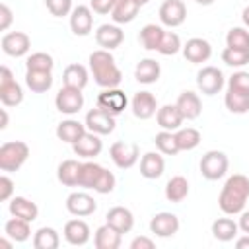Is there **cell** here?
<instances>
[{"instance_id":"obj_20","label":"cell","mask_w":249,"mask_h":249,"mask_svg":"<svg viewBox=\"0 0 249 249\" xmlns=\"http://www.w3.org/2000/svg\"><path fill=\"white\" fill-rule=\"evenodd\" d=\"M156 121H158V124L161 126V130H179L181 128V124H183V115H181V111L177 109V105H161L160 109H158V113H156Z\"/></svg>"},{"instance_id":"obj_47","label":"cell","mask_w":249,"mask_h":249,"mask_svg":"<svg viewBox=\"0 0 249 249\" xmlns=\"http://www.w3.org/2000/svg\"><path fill=\"white\" fill-rule=\"evenodd\" d=\"M228 89H235V91H243L249 93V72H233L231 78L228 80Z\"/></svg>"},{"instance_id":"obj_15","label":"cell","mask_w":249,"mask_h":249,"mask_svg":"<svg viewBox=\"0 0 249 249\" xmlns=\"http://www.w3.org/2000/svg\"><path fill=\"white\" fill-rule=\"evenodd\" d=\"M212 54V47L206 39L202 37H193L189 39L185 45H183V56L193 62V64H200V62H206Z\"/></svg>"},{"instance_id":"obj_54","label":"cell","mask_w":249,"mask_h":249,"mask_svg":"<svg viewBox=\"0 0 249 249\" xmlns=\"http://www.w3.org/2000/svg\"><path fill=\"white\" fill-rule=\"evenodd\" d=\"M235 247H237V249H249V233H245L243 237H239V239L235 241Z\"/></svg>"},{"instance_id":"obj_41","label":"cell","mask_w":249,"mask_h":249,"mask_svg":"<svg viewBox=\"0 0 249 249\" xmlns=\"http://www.w3.org/2000/svg\"><path fill=\"white\" fill-rule=\"evenodd\" d=\"M154 142H156V148L165 156H175L181 152L177 146V140H175V132H171V130H160L156 134Z\"/></svg>"},{"instance_id":"obj_50","label":"cell","mask_w":249,"mask_h":249,"mask_svg":"<svg viewBox=\"0 0 249 249\" xmlns=\"http://www.w3.org/2000/svg\"><path fill=\"white\" fill-rule=\"evenodd\" d=\"M12 193H14V181L8 177V175H2L0 177V200L6 202L12 198Z\"/></svg>"},{"instance_id":"obj_37","label":"cell","mask_w":249,"mask_h":249,"mask_svg":"<svg viewBox=\"0 0 249 249\" xmlns=\"http://www.w3.org/2000/svg\"><path fill=\"white\" fill-rule=\"evenodd\" d=\"M224 103L228 107L230 113L235 115H243L249 111V93L243 91H235V89H228L224 95Z\"/></svg>"},{"instance_id":"obj_23","label":"cell","mask_w":249,"mask_h":249,"mask_svg":"<svg viewBox=\"0 0 249 249\" xmlns=\"http://www.w3.org/2000/svg\"><path fill=\"white\" fill-rule=\"evenodd\" d=\"M165 169V161L158 152H146L140 160V175L146 179H158L161 177Z\"/></svg>"},{"instance_id":"obj_33","label":"cell","mask_w":249,"mask_h":249,"mask_svg":"<svg viewBox=\"0 0 249 249\" xmlns=\"http://www.w3.org/2000/svg\"><path fill=\"white\" fill-rule=\"evenodd\" d=\"M80 169H82V163L76 161V160H64L60 165H58V181L66 187H76L78 185V179H80Z\"/></svg>"},{"instance_id":"obj_35","label":"cell","mask_w":249,"mask_h":249,"mask_svg":"<svg viewBox=\"0 0 249 249\" xmlns=\"http://www.w3.org/2000/svg\"><path fill=\"white\" fill-rule=\"evenodd\" d=\"M58 245H60V237H58V231L54 228L43 226L33 235V247L35 249H56Z\"/></svg>"},{"instance_id":"obj_46","label":"cell","mask_w":249,"mask_h":249,"mask_svg":"<svg viewBox=\"0 0 249 249\" xmlns=\"http://www.w3.org/2000/svg\"><path fill=\"white\" fill-rule=\"evenodd\" d=\"M115 183H117L115 175H113L109 169H105V167H103V173L99 175V179H97V183H95L93 191H95V193H99V195H107V193H111V191L115 189Z\"/></svg>"},{"instance_id":"obj_55","label":"cell","mask_w":249,"mask_h":249,"mask_svg":"<svg viewBox=\"0 0 249 249\" xmlns=\"http://www.w3.org/2000/svg\"><path fill=\"white\" fill-rule=\"evenodd\" d=\"M241 19H243L245 27H249V6H245V8H243V12H241Z\"/></svg>"},{"instance_id":"obj_27","label":"cell","mask_w":249,"mask_h":249,"mask_svg":"<svg viewBox=\"0 0 249 249\" xmlns=\"http://www.w3.org/2000/svg\"><path fill=\"white\" fill-rule=\"evenodd\" d=\"M160 74H161L160 62H156L154 58H142L134 68V78L140 84H154L158 82Z\"/></svg>"},{"instance_id":"obj_48","label":"cell","mask_w":249,"mask_h":249,"mask_svg":"<svg viewBox=\"0 0 249 249\" xmlns=\"http://www.w3.org/2000/svg\"><path fill=\"white\" fill-rule=\"evenodd\" d=\"M45 6L47 10L56 16V18H62V16H68L74 8H72V0H45Z\"/></svg>"},{"instance_id":"obj_59","label":"cell","mask_w":249,"mask_h":249,"mask_svg":"<svg viewBox=\"0 0 249 249\" xmlns=\"http://www.w3.org/2000/svg\"><path fill=\"white\" fill-rule=\"evenodd\" d=\"M134 2H138V4H140V6H144V4H148V2H150V0H134Z\"/></svg>"},{"instance_id":"obj_51","label":"cell","mask_w":249,"mask_h":249,"mask_svg":"<svg viewBox=\"0 0 249 249\" xmlns=\"http://www.w3.org/2000/svg\"><path fill=\"white\" fill-rule=\"evenodd\" d=\"M12 10L6 6V4H0V29L2 31H6L8 27H10V23H12Z\"/></svg>"},{"instance_id":"obj_43","label":"cell","mask_w":249,"mask_h":249,"mask_svg":"<svg viewBox=\"0 0 249 249\" xmlns=\"http://www.w3.org/2000/svg\"><path fill=\"white\" fill-rule=\"evenodd\" d=\"M53 66H54L53 56L49 53H41V51L29 54L27 60H25V68L27 70H45V72H51Z\"/></svg>"},{"instance_id":"obj_32","label":"cell","mask_w":249,"mask_h":249,"mask_svg":"<svg viewBox=\"0 0 249 249\" xmlns=\"http://www.w3.org/2000/svg\"><path fill=\"white\" fill-rule=\"evenodd\" d=\"M189 195V181L183 175H175L165 185V198L169 202H183Z\"/></svg>"},{"instance_id":"obj_9","label":"cell","mask_w":249,"mask_h":249,"mask_svg":"<svg viewBox=\"0 0 249 249\" xmlns=\"http://www.w3.org/2000/svg\"><path fill=\"white\" fill-rule=\"evenodd\" d=\"M128 105V97L124 91H121L119 88H105L99 95H97V107L105 109L111 115H119L126 109Z\"/></svg>"},{"instance_id":"obj_53","label":"cell","mask_w":249,"mask_h":249,"mask_svg":"<svg viewBox=\"0 0 249 249\" xmlns=\"http://www.w3.org/2000/svg\"><path fill=\"white\" fill-rule=\"evenodd\" d=\"M237 226H239V230H241L243 233H249V210H243V212H241Z\"/></svg>"},{"instance_id":"obj_8","label":"cell","mask_w":249,"mask_h":249,"mask_svg":"<svg viewBox=\"0 0 249 249\" xmlns=\"http://www.w3.org/2000/svg\"><path fill=\"white\" fill-rule=\"evenodd\" d=\"M109 154H111L113 163H115L119 169H130V167L138 161V144L119 140V142H115V144L111 146Z\"/></svg>"},{"instance_id":"obj_1","label":"cell","mask_w":249,"mask_h":249,"mask_svg":"<svg viewBox=\"0 0 249 249\" xmlns=\"http://www.w3.org/2000/svg\"><path fill=\"white\" fill-rule=\"evenodd\" d=\"M247 198H249V177L241 173H233L231 177H228V181L220 191L218 206L228 216L241 214Z\"/></svg>"},{"instance_id":"obj_49","label":"cell","mask_w":249,"mask_h":249,"mask_svg":"<svg viewBox=\"0 0 249 249\" xmlns=\"http://www.w3.org/2000/svg\"><path fill=\"white\" fill-rule=\"evenodd\" d=\"M117 2H119V0H91L89 8H91L95 14H101V16H103V14H111Z\"/></svg>"},{"instance_id":"obj_38","label":"cell","mask_w":249,"mask_h":249,"mask_svg":"<svg viewBox=\"0 0 249 249\" xmlns=\"http://www.w3.org/2000/svg\"><path fill=\"white\" fill-rule=\"evenodd\" d=\"M237 230H239V226L231 218H218L212 224V235L218 241H231L237 235Z\"/></svg>"},{"instance_id":"obj_17","label":"cell","mask_w":249,"mask_h":249,"mask_svg":"<svg viewBox=\"0 0 249 249\" xmlns=\"http://www.w3.org/2000/svg\"><path fill=\"white\" fill-rule=\"evenodd\" d=\"M95 41L101 49L111 51V49H117L124 41V33H123L121 27H117L113 23H103L95 31Z\"/></svg>"},{"instance_id":"obj_7","label":"cell","mask_w":249,"mask_h":249,"mask_svg":"<svg viewBox=\"0 0 249 249\" xmlns=\"http://www.w3.org/2000/svg\"><path fill=\"white\" fill-rule=\"evenodd\" d=\"M86 128L88 130H91V132H95V134H99V136H105V134H111L113 130H115V115H111V113H107L105 109H101V107H95V109H91V111H88V115H86Z\"/></svg>"},{"instance_id":"obj_26","label":"cell","mask_w":249,"mask_h":249,"mask_svg":"<svg viewBox=\"0 0 249 249\" xmlns=\"http://www.w3.org/2000/svg\"><path fill=\"white\" fill-rule=\"evenodd\" d=\"M10 214L12 216H18V218H23V220H27V222H33V220H37V216H39V208H37V204L35 202H31L29 198H25V196H14L12 200H10Z\"/></svg>"},{"instance_id":"obj_29","label":"cell","mask_w":249,"mask_h":249,"mask_svg":"<svg viewBox=\"0 0 249 249\" xmlns=\"http://www.w3.org/2000/svg\"><path fill=\"white\" fill-rule=\"evenodd\" d=\"M25 84L33 93H45L53 86V74L45 72V70H27Z\"/></svg>"},{"instance_id":"obj_30","label":"cell","mask_w":249,"mask_h":249,"mask_svg":"<svg viewBox=\"0 0 249 249\" xmlns=\"http://www.w3.org/2000/svg\"><path fill=\"white\" fill-rule=\"evenodd\" d=\"M4 233H6L12 241H18V243L27 241V239H29V235H31L29 222H27V220H23V218L14 216V218H10V220L4 224Z\"/></svg>"},{"instance_id":"obj_45","label":"cell","mask_w":249,"mask_h":249,"mask_svg":"<svg viewBox=\"0 0 249 249\" xmlns=\"http://www.w3.org/2000/svg\"><path fill=\"white\" fill-rule=\"evenodd\" d=\"M181 49H183V45H181L179 35L173 33V31H165V35H163V39H161V45H160L158 53L169 56V54H177Z\"/></svg>"},{"instance_id":"obj_10","label":"cell","mask_w":249,"mask_h":249,"mask_svg":"<svg viewBox=\"0 0 249 249\" xmlns=\"http://www.w3.org/2000/svg\"><path fill=\"white\" fill-rule=\"evenodd\" d=\"M29 49H31V39L23 31H10L2 37V51L8 56H14V58L25 56Z\"/></svg>"},{"instance_id":"obj_56","label":"cell","mask_w":249,"mask_h":249,"mask_svg":"<svg viewBox=\"0 0 249 249\" xmlns=\"http://www.w3.org/2000/svg\"><path fill=\"white\" fill-rule=\"evenodd\" d=\"M8 126V113L6 109H2V123H0V128H6Z\"/></svg>"},{"instance_id":"obj_58","label":"cell","mask_w":249,"mask_h":249,"mask_svg":"<svg viewBox=\"0 0 249 249\" xmlns=\"http://www.w3.org/2000/svg\"><path fill=\"white\" fill-rule=\"evenodd\" d=\"M196 4H200V6H210V4H214V0H195Z\"/></svg>"},{"instance_id":"obj_22","label":"cell","mask_w":249,"mask_h":249,"mask_svg":"<svg viewBox=\"0 0 249 249\" xmlns=\"http://www.w3.org/2000/svg\"><path fill=\"white\" fill-rule=\"evenodd\" d=\"M107 224L113 226L115 230H119L121 233H128L134 226V216L128 208L124 206H113L109 212H107Z\"/></svg>"},{"instance_id":"obj_2","label":"cell","mask_w":249,"mask_h":249,"mask_svg":"<svg viewBox=\"0 0 249 249\" xmlns=\"http://www.w3.org/2000/svg\"><path fill=\"white\" fill-rule=\"evenodd\" d=\"M89 68L93 74V80L101 88H117L123 80V74L119 66L115 64V58L109 51L99 49L89 54Z\"/></svg>"},{"instance_id":"obj_28","label":"cell","mask_w":249,"mask_h":249,"mask_svg":"<svg viewBox=\"0 0 249 249\" xmlns=\"http://www.w3.org/2000/svg\"><path fill=\"white\" fill-rule=\"evenodd\" d=\"M62 82L64 86L68 88H76V89H84L88 86V70L86 66L74 62V64H68L62 72Z\"/></svg>"},{"instance_id":"obj_57","label":"cell","mask_w":249,"mask_h":249,"mask_svg":"<svg viewBox=\"0 0 249 249\" xmlns=\"http://www.w3.org/2000/svg\"><path fill=\"white\" fill-rule=\"evenodd\" d=\"M6 237H8V235H6ZM6 237H2V239H0V245H2V247H6V249H8V247H12V243H10V241H8V239H6Z\"/></svg>"},{"instance_id":"obj_31","label":"cell","mask_w":249,"mask_h":249,"mask_svg":"<svg viewBox=\"0 0 249 249\" xmlns=\"http://www.w3.org/2000/svg\"><path fill=\"white\" fill-rule=\"evenodd\" d=\"M140 4L134 0H119L111 12V18L115 23H130L138 16Z\"/></svg>"},{"instance_id":"obj_13","label":"cell","mask_w":249,"mask_h":249,"mask_svg":"<svg viewBox=\"0 0 249 249\" xmlns=\"http://www.w3.org/2000/svg\"><path fill=\"white\" fill-rule=\"evenodd\" d=\"M150 231L158 237H171L179 231V218L171 212H158L150 220Z\"/></svg>"},{"instance_id":"obj_3","label":"cell","mask_w":249,"mask_h":249,"mask_svg":"<svg viewBox=\"0 0 249 249\" xmlns=\"http://www.w3.org/2000/svg\"><path fill=\"white\" fill-rule=\"evenodd\" d=\"M29 158V146L21 140L4 142L0 146V169L2 171H18Z\"/></svg>"},{"instance_id":"obj_21","label":"cell","mask_w":249,"mask_h":249,"mask_svg":"<svg viewBox=\"0 0 249 249\" xmlns=\"http://www.w3.org/2000/svg\"><path fill=\"white\" fill-rule=\"evenodd\" d=\"M64 239L70 245H86L89 241V226L84 220H68L64 224Z\"/></svg>"},{"instance_id":"obj_19","label":"cell","mask_w":249,"mask_h":249,"mask_svg":"<svg viewBox=\"0 0 249 249\" xmlns=\"http://www.w3.org/2000/svg\"><path fill=\"white\" fill-rule=\"evenodd\" d=\"M177 109L181 111L183 119L185 121H195L200 113H202V103H200V97L195 93V91H183L177 101H175Z\"/></svg>"},{"instance_id":"obj_11","label":"cell","mask_w":249,"mask_h":249,"mask_svg":"<svg viewBox=\"0 0 249 249\" xmlns=\"http://www.w3.org/2000/svg\"><path fill=\"white\" fill-rule=\"evenodd\" d=\"M187 19V6L183 0H165L160 6V21L167 27H179Z\"/></svg>"},{"instance_id":"obj_12","label":"cell","mask_w":249,"mask_h":249,"mask_svg":"<svg viewBox=\"0 0 249 249\" xmlns=\"http://www.w3.org/2000/svg\"><path fill=\"white\" fill-rule=\"evenodd\" d=\"M97 204L93 200V196H89L88 193H70L68 198H66V210L72 214V216H78V218H84V216H91L95 212Z\"/></svg>"},{"instance_id":"obj_5","label":"cell","mask_w":249,"mask_h":249,"mask_svg":"<svg viewBox=\"0 0 249 249\" xmlns=\"http://www.w3.org/2000/svg\"><path fill=\"white\" fill-rule=\"evenodd\" d=\"M196 86L204 95H216L224 88V74L216 66H204L196 74Z\"/></svg>"},{"instance_id":"obj_52","label":"cell","mask_w":249,"mask_h":249,"mask_svg":"<svg viewBox=\"0 0 249 249\" xmlns=\"http://www.w3.org/2000/svg\"><path fill=\"white\" fill-rule=\"evenodd\" d=\"M154 247H156V243H154L150 237H146V235L134 237V239L130 241V249H154Z\"/></svg>"},{"instance_id":"obj_34","label":"cell","mask_w":249,"mask_h":249,"mask_svg":"<svg viewBox=\"0 0 249 249\" xmlns=\"http://www.w3.org/2000/svg\"><path fill=\"white\" fill-rule=\"evenodd\" d=\"M163 35H165V31H163L160 25L148 23V25H144V27L140 29V43H142V47L148 49V51H158L160 45H161Z\"/></svg>"},{"instance_id":"obj_24","label":"cell","mask_w":249,"mask_h":249,"mask_svg":"<svg viewBox=\"0 0 249 249\" xmlns=\"http://www.w3.org/2000/svg\"><path fill=\"white\" fill-rule=\"evenodd\" d=\"M121 231L115 230L113 226H109L107 222L103 226H99L95 230V235H93V243L97 249H117L121 245Z\"/></svg>"},{"instance_id":"obj_18","label":"cell","mask_w":249,"mask_h":249,"mask_svg":"<svg viewBox=\"0 0 249 249\" xmlns=\"http://www.w3.org/2000/svg\"><path fill=\"white\" fill-rule=\"evenodd\" d=\"M130 105H132L134 117L136 119H142V121H146V119H150V117H154L158 113L156 97L150 91H138V93H134Z\"/></svg>"},{"instance_id":"obj_4","label":"cell","mask_w":249,"mask_h":249,"mask_svg":"<svg viewBox=\"0 0 249 249\" xmlns=\"http://www.w3.org/2000/svg\"><path fill=\"white\" fill-rule=\"evenodd\" d=\"M228 171V156L220 150H208L200 160V173L208 181H218Z\"/></svg>"},{"instance_id":"obj_39","label":"cell","mask_w":249,"mask_h":249,"mask_svg":"<svg viewBox=\"0 0 249 249\" xmlns=\"http://www.w3.org/2000/svg\"><path fill=\"white\" fill-rule=\"evenodd\" d=\"M101 173H103V167H101L99 163H95V161H86V163H82L80 179H78V187L93 189Z\"/></svg>"},{"instance_id":"obj_44","label":"cell","mask_w":249,"mask_h":249,"mask_svg":"<svg viewBox=\"0 0 249 249\" xmlns=\"http://www.w3.org/2000/svg\"><path fill=\"white\" fill-rule=\"evenodd\" d=\"M222 60H224L228 66H233V68L245 66V64H249V51H239V49H230V47H226V49L222 51Z\"/></svg>"},{"instance_id":"obj_25","label":"cell","mask_w":249,"mask_h":249,"mask_svg":"<svg viewBox=\"0 0 249 249\" xmlns=\"http://www.w3.org/2000/svg\"><path fill=\"white\" fill-rule=\"evenodd\" d=\"M84 132H86V123H80L76 119H66V121L58 123V126H56V136L68 144L78 142L84 136Z\"/></svg>"},{"instance_id":"obj_6","label":"cell","mask_w":249,"mask_h":249,"mask_svg":"<svg viewBox=\"0 0 249 249\" xmlns=\"http://www.w3.org/2000/svg\"><path fill=\"white\" fill-rule=\"evenodd\" d=\"M54 105L64 115H76L84 107V93H82V89L64 86L58 89V93L54 97Z\"/></svg>"},{"instance_id":"obj_16","label":"cell","mask_w":249,"mask_h":249,"mask_svg":"<svg viewBox=\"0 0 249 249\" xmlns=\"http://www.w3.org/2000/svg\"><path fill=\"white\" fill-rule=\"evenodd\" d=\"M72 150H74L76 156H80V158H88V160H89V158H95V156L101 154V150H103V142H101L99 134H95V132H91V130H86L84 136H82L78 142L72 144Z\"/></svg>"},{"instance_id":"obj_40","label":"cell","mask_w":249,"mask_h":249,"mask_svg":"<svg viewBox=\"0 0 249 249\" xmlns=\"http://www.w3.org/2000/svg\"><path fill=\"white\" fill-rule=\"evenodd\" d=\"M175 140H177L179 150H195L200 144V132L193 126L179 128L175 130Z\"/></svg>"},{"instance_id":"obj_42","label":"cell","mask_w":249,"mask_h":249,"mask_svg":"<svg viewBox=\"0 0 249 249\" xmlns=\"http://www.w3.org/2000/svg\"><path fill=\"white\" fill-rule=\"evenodd\" d=\"M226 47L249 51V31L245 27H231L226 35Z\"/></svg>"},{"instance_id":"obj_36","label":"cell","mask_w":249,"mask_h":249,"mask_svg":"<svg viewBox=\"0 0 249 249\" xmlns=\"http://www.w3.org/2000/svg\"><path fill=\"white\" fill-rule=\"evenodd\" d=\"M0 101L4 107H16L23 101V89L21 86L12 80L8 84H0Z\"/></svg>"},{"instance_id":"obj_14","label":"cell","mask_w":249,"mask_h":249,"mask_svg":"<svg viewBox=\"0 0 249 249\" xmlns=\"http://www.w3.org/2000/svg\"><path fill=\"white\" fill-rule=\"evenodd\" d=\"M93 27V10L88 6H76L70 12V29L74 35L86 37Z\"/></svg>"}]
</instances>
